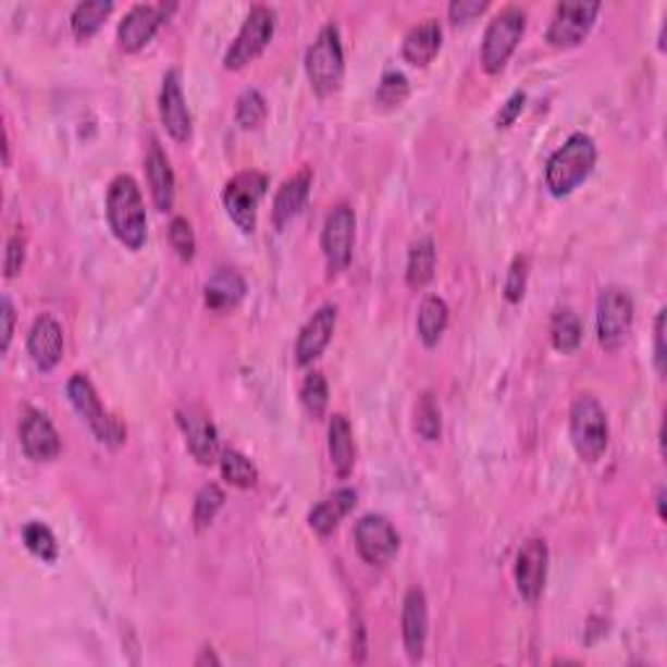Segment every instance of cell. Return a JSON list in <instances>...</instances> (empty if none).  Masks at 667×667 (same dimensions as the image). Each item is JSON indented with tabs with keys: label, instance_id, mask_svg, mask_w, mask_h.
Masks as SVG:
<instances>
[{
	"label": "cell",
	"instance_id": "cell-37",
	"mask_svg": "<svg viewBox=\"0 0 667 667\" xmlns=\"http://www.w3.org/2000/svg\"><path fill=\"white\" fill-rule=\"evenodd\" d=\"M407 97H409L407 76L402 74V71L388 69L386 74L381 76V82H379V91H375V102H379L383 110H394V108H402V104L407 102Z\"/></svg>",
	"mask_w": 667,
	"mask_h": 667
},
{
	"label": "cell",
	"instance_id": "cell-7",
	"mask_svg": "<svg viewBox=\"0 0 667 667\" xmlns=\"http://www.w3.org/2000/svg\"><path fill=\"white\" fill-rule=\"evenodd\" d=\"M637 306L629 289L605 287L597 297V339L607 353H616L629 342Z\"/></svg>",
	"mask_w": 667,
	"mask_h": 667
},
{
	"label": "cell",
	"instance_id": "cell-20",
	"mask_svg": "<svg viewBox=\"0 0 667 667\" xmlns=\"http://www.w3.org/2000/svg\"><path fill=\"white\" fill-rule=\"evenodd\" d=\"M402 639H405L407 657L420 663L428 642V597L420 586H412L402 605Z\"/></svg>",
	"mask_w": 667,
	"mask_h": 667
},
{
	"label": "cell",
	"instance_id": "cell-8",
	"mask_svg": "<svg viewBox=\"0 0 667 667\" xmlns=\"http://www.w3.org/2000/svg\"><path fill=\"white\" fill-rule=\"evenodd\" d=\"M274 29H276L274 9H269V5L263 3L254 5V9L248 11L240 32H237V37L233 39V45H230L227 52H224V69L237 71L243 69V65H248L250 61H256V58L269 48V42H272Z\"/></svg>",
	"mask_w": 667,
	"mask_h": 667
},
{
	"label": "cell",
	"instance_id": "cell-27",
	"mask_svg": "<svg viewBox=\"0 0 667 667\" xmlns=\"http://www.w3.org/2000/svg\"><path fill=\"white\" fill-rule=\"evenodd\" d=\"M435 261H439V254H435V243L433 237L422 235L418 240L409 246L407 254V287L422 289L428 282L433 280L435 274Z\"/></svg>",
	"mask_w": 667,
	"mask_h": 667
},
{
	"label": "cell",
	"instance_id": "cell-46",
	"mask_svg": "<svg viewBox=\"0 0 667 667\" xmlns=\"http://www.w3.org/2000/svg\"><path fill=\"white\" fill-rule=\"evenodd\" d=\"M657 514L659 519H665V487H659L657 491Z\"/></svg>",
	"mask_w": 667,
	"mask_h": 667
},
{
	"label": "cell",
	"instance_id": "cell-2",
	"mask_svg": "<svg viewBox=\"0 0 667 667\" xmlns=\"http://www.w3.org/2000/svg\"><path fill=\"white\" fill-rule=\"evenodd\" d=\"M108 224L125 248L138 250L147 243V209L131 175H118L108 188Z\"/></svg>",
	"mask_w": 667,
	"mask_h": 667
},
{
	"label": "cell",
	"instance_id": "cell-24",
	"mask_svg": "<svg viewBox=\"0 0 667 667\" xmlns=\"http://www.w3.org/2000/svg\"><path fill=\"white\" fill-rule=\"evenodd\" d=\"M243 297H246V280H243L240 272L227 267L217 269L207 282V287H203V302H207V308L217 310V313L237 308Z\"/></svg>",
	"mask_w": 667,
	"mask_h": 667
},
{
	"label": "cell",
	"instance_id": "cell-6",
	"mask_svg": "<svg viewBox=\"0 0 667 667\" xmlns=\"http://www.w3.org/2000/svg\"><path fill=\"white\" fill-rule=\"evenodd\" d=\"M65 392H69V402L71 407L76 409V415L89 425V431L97 435L99 444L118 448L125 441V425L121 420L115 418V415H110L108 409H104L102 399L97 396V388L91 386V381L84 373H74L71 375L69 386H65Z\"/></svg>",
	"mask_w": 667,
	"mask_h": 667
},
{
	"label": "cell",
	"instance_id": "cell-39",
	"mask_svg": "<svg viewBox=\"0 0 667 667\" xmlns=\"http://www.w3.org/2000/svg\"><path fill=\"white\" fill-rule=\"evenodd\" d=\"M527 276H530V259L527 256H517L508 267L506 282H504V295L508 302H519L524 297L527 289Z\"/></svg>",
	"mask_w": 667,
	"mask_h": 667
},
{
	"label": "cell",
	"instance_id": "cell-11",
	"mask_svg": "<svg viewBox=\"0 0 667 667\" xmlns=\"http://www.w3.org/2000/svg\"><path fill=\"white\" fill-rule=\"evenodd\" d=\"M603 5L597 0L584 3V0H564L553 11L551 26H547V42L553 48H577L579 42H584V37L590 35L594 26V18Z\"/></svg>",
	"mask_w": 667,
	"mask_h": 667
},
{
	"label": "cell",
	"instance_id": "cell-45",
	"mask_svg": "<svg viewBox=\"0 0 667 667\" xmlns=\"http://www.w3.org/2000/svg\"><path fill=\"white\" fill-rule=\"evenodd\" d=\"M196 665L198 667H201V665H220V657L214 655V650H211V646H203L201 655L196 657Z\"/></svg>",
	"mask_w": 667,
	"mask_h": 667
},
{
	"label": "cell",
	"instance_id": "cell-44",
	"mask_svg": "<svg viewBox=\"0 0 667 667\" xmlns=\"http://www.w3.org/2000/svg\"><path fill=\"white\" fill-rule=\"evenodd\" d=\"M0 319H3V345H0V349L9 353L13 339V326H16V310H13L9 295H3V313H0Z\"/></svg>",
	"mask_w": 667,
	"mask_h": 667
},
{
	"label": "cell",
	"instance_id": "cell-16",
	"mask_svg": "<svg viewBox=\"0 0 667 667\" xmlns=\"http://www.w3.org/2000/svg\"><path fill=\"white\" fill-rule=\"evenodd\" d=\"M336 319H339V310L329 302V306H321L306 323H302L300 334H297L295 342L297 366H310V362L321 358L323 349L329 347V342H332L334 336Z\"/></svg>",
	"mask_w": 667,
	"mask_h": 667
},
{
	"label": "cell",
	"instance_id": "cell-42",
	"mask_svg": "<svg viewBox=\"0 0 667 667\" xmlns=\"http://www.w3.org/2000/svg\"><path fill=\"white\" fill-rule=\"evenodd\" d=\"M524 104H527L524 91H514V95L506 99V104H501V112L495 115V125H498V128H508V125L517 123V118L521 115V110H524Z\"/></svg>",
	"mask_w": 667,
	"mask_h": 667
},
{
	"label": "cell",
	"instance_id": "cell-29",
	"mask_svg": "<svg viewBox=\"0 0 667 667\" xmlns=\"http://www.w3.org/2000/svg\"><path fill=\"white\" fill-rule=\"evenodd\" d=\"M112 0H87V3H78L74 13H71V29H74L76 39H89L99 32V26L104 24V18L110 16Z\"/></svg>",
	"mask_w": 667,
	"mask_h": 667
},
{
	"label": "cell",
	"instance_id": "cell-34",
	"mask_svg": "<svg viewBox=\"0 0 667 667\" xmlns=\"http://www.w3.org/2000/svg\"><path fill=\"white\" fill-rule=\"evenodd\" d=\"M267 115H269L267 97H263L259 89H246L240 97H237L235 121L240 128H246V131L259 128V125L267 121Z\"/></svg>",
	"mask_w": 667,
	"mask_h": 667
},
{
	"label": "cell",
	"instance_id": "cell-14",
	"mask_svg": "<svg viewBox=\"0 0 667 667\" xmlns=\"http://www.w3.org/2000/svg\"><path fill=\"white\" fill-rule=\"evenodd\" d=\"M547 564H551V551L547 543L540 538L527 540L517 553V564H514V579H517V590L521 600L534 605L543 597L545 581H547Z\"/></svg>",
	"mask_w": 667,
	"mask_h": 667
},
{
	"label": "cell",
	"instance_id": "cell-38",
	"mask_svg": "<svg viewBox=\"0 0 667 667\" xmlns=\"http://www.w3.org/2000/svg\"><path fill=\"white\" fill-rule=\"evenodd\" d=\"M170 246L183 261H194L196 256V235L186 217H175L170 222Z\"/></svg>",
	"mask_w": 667,
	"mask_h": 667
},
{
	"label": "cell",
	"instance_id": "cell-30",
	"mask_svg": "<svg viewBox=\"0 0 667 667\" xmlns=\"http://www.w3.org/2000/svg\"><path fill=\"white\" fill-rule=\"evenodd\" d=\"M581 334H584V329H581L579 316L571 308H558L553 313L551 339L558 353H573L581 345Z\"/></svg>",
	"mask_w": 667,
	"mask_h": 667
},
{
	"label": "cell",
	"instance_id": "cell-35",
	"mask_svg": "<svg viewBox=\"0 0 667 667\" xmlns=\"http://www.w3.org/2000/svg\"><path fill=\"white\" fill-rule=\"evenodd\" d=\"M300 405L308 412L310 420H321L323 412L329 407V383L323 379V373L313 371L306 375L300 386Z\"/></svg>",
	"mask_w": 667,
	"mask_h": 667
},
{
	"label": "cell",
	"instance_id": "cell-13",
	"mask_svg": "<svg viewBox=\"0 0 667 667\" xmlns=\"http://www.w3.org/2000/svg\"><path fill=\"white\" fill-rule=\"evenodd\" d=\"M355 545L366 564L388 566L399 553V532L381 514H366L355 524Z\"/></svg>",
	"mask_w": 667,
	"mask_h": 667
},
{
	"label": "cell",
	"instance_id": "cell-5",
	"mask_svg": "<svg viewBox=\"0 0 667 667\" xmlns=\"http://www.w3.org/2000/svg\"><path fill=\"white\" fill-rule=\"evenodd\" d=\"M527 29V13L519 5H506L491 18L485 26L480 48V63L485 74H501L506 69L508 58L517 50L521 35Z\"/></svg>",
	"mask_w": 667,
	"mask_h": 667
},
{
	"label": "cell",
	"instance_id": "cell-41",
	"mask_svg": "<svg viewBox=\"0 0 667 667\" xmlns=\"http://www.w3.org/2000/svg\"><path fill=\"white\" fill-rule=\"evenodd\" d=\"M487 0H454L452 5H448V16H452L454 24H467L472 22V18H478L480 13L487 11Z\"/></svg>",
	"mask_w": 667,
	"mask_h": 667
},
{
	"label": "cell",
	"instance_id": "cell-3",
	"mask_svg": "<svg viewBox=\"0 0 667 667\" xmlns=\"http://www.w3.org/2000/svg\"><path fill=\"white\" fill-rule=\"evenodd\" d=\"M569 433L581 461L594 465V461L603 459L607 444H610V425H607V415L597 396L581 394L573 399L569 412Z\"/></svg>",
	"mask_w": 667,
	"mask_h": 667
},
{
	"label": "cell",
	"instance_id": "cell-23",
	"mask_svg": "<svg viewBox=\"0 0 667 667\" xmlns=\"http://www.w3.org/2000/svg\"><path fill=\"white\" fill-rule=\"evenodd\" d=\"M441 42H444V29H441L439 18H425V22L415 24L405 35L402 55H405L407 63L425 69V65H431L433 58L439 55Z\"/></svg>",
	"mask_w": 667,
	"mask_h": 667
},
{
	"label": "cell",
	"instance_id": "cell-17",
	"mask_svg": "<svg viewBox=\"0 0 667 667\" xmlns=\"http://www.w3.org/2000/svg\"><path fill=\"white\" fill-rule=\"evenodd\" d=\"M160 118L164 131L175 138V141H188L194 134V121H190V110L181 87V74L177 71H168L162 78L160 91Z\"/></svg>",
	"mask_w": 667,
	"mask_h": 667
},
{
	"label": "cell",
	"instance_id": "cell-22",
	"mask_svg": "<svg viewBox=\"0 0 667 667\" xmlns=\"http://www.w3.org/2000/svg\"><path fill=\"white\" fill-rule=\"evenodd\" d=\"M355 506H358V491H353V487H339V491L329 493L326 498L310 508L308 527L316 534H321V538H329Z\"/></svg>",
	"mask_w": 667,
	"mask_h": 667
},
{
	"label": "cell",
	"instance_id": "cell-40",
	"mask_svg": "<svg viewBox=\"0 0 667 667\" xmlns=\"http://www.w3.org/2000/svg\"><path fill=\"white\" fill-rule=\"evenodd\" d=\"M24 259H26V243L22 235H13L9 240V246H5V261H3V272L9 280H13L18 272L24 269Z\"/></svg>",
	"mask_w": 667,
	"mask_h": 667
},
{
	"label": "cell",
	"instance_id": "cell-32",
	"mask_svg": "<svg viewBox=\"0 0 667 667\" xmlns=\"http://www.w3.org/2000/svg\"><path fill=\"white\" fill-rule=\"evenodd\" d=\"M22 540L26 545V551L35 553L37 558L48 560V564H55L58 553H61V547H58L55 534L48 524H42V521H29V524L22 530Z\"/></svg>",
	"mask_w": 667,
	"mask_h": 667
},
{
	"label": "cell",
	"instance_id": "cell-10",
	"mask_svg": "<svg viewBox=\"0 0 667 667\" xmlns=\"http://www.w3.org/2000/svg\"><path fill=\"white\" fill-rule=\"evenodd\" d=\"M355 230H358V220H355V209L349 203H336L326 214L321 230V248L329 274H342L353 261Z\"/></svg>",
	"mask_w": 667,
	"mask_h": 667
},
{
	"label": "cell",
	"instance_id": "cell-1",
	"mask_svg": "<svg viewBox=\"0 0 667 667\" xmlns=\"http://www.w3.org/2000/svg\"><path fill=\"white\" fill-rule=\"evenodd\" d=\"M594 162H597V147L590 134H571L564 141V147L553 151L545 168V183L556 198H564L577 190L586 177L592 175Z\"/></svg>",
	"mask_w": 667,
	"mask_h": 667
},
{
	"label": "cell",
	"instance_id": "cell-43",
	"mask_svg": "<svg viewBox=\"0 0 667 667\" xmlns=\"http://www.w3.org/2000/svg\"><path fill=\"white\" fill-rule=\"evenodd\" d=\"M665 308L657 310V319H655V368L659 375H665Z\"/></svg>",
	"mask_w": 667,
	"mask_h": 667
},
{
	"label": "cell",
	"instance_id": "cell-31",
	"mask_svg": "<svg viewBox=\"0 0 667 667\" xmlns=\"http://www.w3.org/2000/svg\"><path fill=\"white\" fill-rule=\"evenodd\" d=\"M220 472L235 487H254L259 482V467L235 448H224L220 454Z\"/></svg>",
	"mask_w": 667,
	"mask_h": 667
},
{
	"label": "cell",
	"instance_id": "cell-9",
	"mask_svg": "<svg viewBox=\"0 0 667 667\" xmlns=\"http://www.w3.org/2000/svg\"><path fill=\"white\" fill-rule=\"evenodd\" d=\"M269 181L259 170H246L230 177L222 190V203L243 233H254L256 220H259V203L267 196Z\"/></svg>",
	"mask_w": 667,
	"mask_h": 667
},
{
	"label": "cell",
	"instance_id": "cell-18",
	"mask_svg": "<svg viewBox=\"0 0 667 667\" xmlns=\"http://www.w3.org/2000/svg\"><path fill=\"white\" fill-rule=\"evenodd\" d=\"M18 435H22L24 454L32 461L58 459V454H61L63 448L55 425H52L48 415L39 412V409H26L22 428H18Z\"/></svg>",
	"mask_w": 667,
	"mask_h": 667
},
{
	"label": "cell",
	"instance_id": "cell-21",
	"mask_svg": "<svg viewBox=\"0 0 667 667\" xmlns=\"http://www.w3.org/2000/svg\"><path fill=\"white\" fill-rule=\"evenodd\" d=\"M310 186H313V170L310 168H302L300 173H295L293 177H287V181L282 183L274 196V209H272V222L276 230H285L287 224L300 214L310 196Z\"/></svg>",
	"mask_w": 667,
	"mask_h": 667
},
{
	"label": "cell",
	"instance_id": "cell-33",
	"mask_svg": "<svg viewBox=\"0 0 667 667\" xmlns=\"http://www.w3.org/2000/svg\"><path fill=\"white\" fill-rule=\"evenodd\" d=\"M222 506H224V491L217 485V482H207V485L196 493V501H194L196 532H203L207 527H211V521L217 519V514L222 511Z\"/></svg>",
	"mask_w": 667,
	"mask_h": 667
},
{
	"label": "cell",
	"instance_id": "cell-4",
	"mask_svg": "<svg viewBox=\"0 0 667 667\" xmlns=\"http://www.w3.org/2000/svg\"><path fill=\"white\" fill-rule=\"evenodd\" d=\"M306 74L310 89L319 97L334 95L345 78V48H342L339 26L326 24L306 52Z\"/></svg>",
	"mask_w": 667,
	"mask_h": 667
},
{
	"label": "cell",
	"instance_id": "cell-36",
	"mask_svg": "<svg viewBox=\"0 0 667 667\" xmlns=\"http://www.w3.org/2000/svg\"><path fill=\"white\" fill-rule=\"evenodd\" d=\"M441 407L431 392H425L415 405V431L422 441H439L441 439Z\"/></svg>",
	"mask_w": 667,
	"mask_h": 667
},
{
	"label": "cell",
	"instance_id": "cell-19",
	"mask_svg": "<svg viewBox=\"0 0 667 667\" xmlns=\"http://www.w3.org/2000/svg\"><path fill=\"white\" fill-rule=\"evenodd\" d=\"M63 326L52 316H37L32 323L29 336H26V349H29V358L42 373L52 371L63 358Z\"/></svg>",
	"mask_w": 667,
	"mask_h": 667
},
{
	"label": "cell",
	"instance_id": "cell-25",
	"mask_svg": "<svg viewBox=\"0 0 667 667\" xmlns=\"http://www.w3.org/2000/svg\"><path fill=\"white\" fill-rule=\"evenodd\" d=\"M147 183L155 198V207L160 211H170L175 203V173L168 155L157 147L149 149L147 155Z\"/></svg>",
	"mask_w": 667,
	"mask_h": 667
},
{
	"label": "cell",
	"instance_id": "cell-12",
	"mask_svg": "<svg viewBox=\"0 0 667 667\" xmlns=\"http://www.w3.org/2000/svg\"><path fill=\"white\" fill-rule=\"evenodd\" d=\"M175 9V3L131 5L128 13L121 18V24H118V45H121L125 52H138L141 48H147Z\"/></svg>",
	"mask_w": 667,
	"mask_h": 667
},
{
	"label": "cell",
	"instance_id": "cell-28",
	"mask_svg": "<svg viewBox=\"0 0 667 667\" xmlns=\"http://www.w3.org/2000/svg\"><path fill=\"white\" fill-rule=\"evenodd\" d=\"M448 326V306L444 297L428 295L418 310V336L425 347H435Z\"/></svg>",
	"mask_w": 667,
	"mask_h": 667
},
{
	"label": "cell",
	"instance_id": "cell-15",
	"mask_svg": "<svg viewBox=\"0 0 667 667\" xmlns=\"http://www.w3.org/2000/svg\"><path fill=\"white\" fill-rule=\"evenodd\" d=\"M177 422H181V431L186 435L188 452L194 454L198 465L217 461V457H220V435H217V425L209 415L201 407L188 405L177 412Z\"/></svg>",
	"mask_w": 667,
	"mask_h": 667
},
{
	"label": "cell",
	"instance_id": "cell-26",
	"mask_svg": "<svg viewBox=\"0 0 667 667\" xmlns=\"http://www.w3.org/2000/svg\"><path fill=\"white\" fill-rule=\"evenodd\" d=\"M329 457H332V467L339 478H347L355 467V435L353 425H349L347 415L336 412L332 422H329Z\"/></svg>",
	"mask_w": 667,
	"mask_h": 667
}]
</instances>
